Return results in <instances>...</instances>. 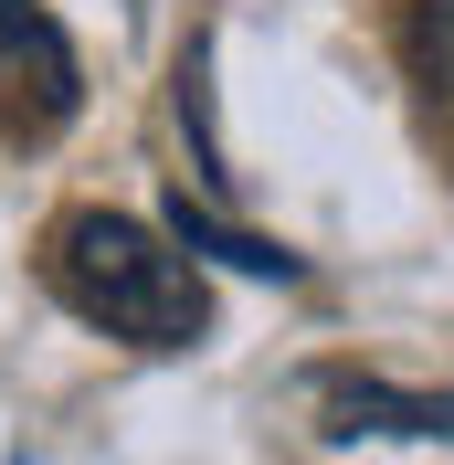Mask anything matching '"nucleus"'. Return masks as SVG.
Masks as SVG:
<instances>
[{"label": "nucleus", "instance_id": "3", "mask_svg": "<svg viewBox=\"0 0 454 465\" xmlns=\"http://www.w3.org/2000/svg\"><path fill=\"white\" fill-rule=\"evenodd\" d=\"M339 434H444L454 444V402H423V391H380V381H349L339 391Z\"/></svg>", "mask_w": 454, "mask_h": 465}, {"label": "nucleus", "instance_id": "4", "mask_svg": "<svg viewBox=\"0 0 454 465\" xmlns=\"http://www.w3.org/2000/svg\"><path fill=\"white\" fill-rule=\"evenodd\" d=\"M170 232L191 243V254H222V264H243V275H296V254H285V243H254V232H222V223H212L201 202H180V212H170Z\"/></svg>", "mask_w": 454, "mask_h": 465}, {"label": "nucleus", "instance_id": "5", "mask_svg": "<svg viewBox=\"0 0 454 465\" xmlns=\"http://www.w3.org/2000/svg\"><path fill=\"white\" fill-rule=\"evenodd\" d=\"M412 64H423V85L454 95V0H423L412 11Z\"/></svg>", "mask_w": 454, "mask_h": 465}, {"label": "nucleus", "instance_id": "2", "mask_svg": "<svg viewBox=\"0 0 454 465\" xmlns=\"http://www.w3.org/2000/svg\"><path fill=\"white\" fill-rule=\"evenodd\" d=\"M74 43L43 0H0V127L11 138H54L74 116Z\"/></svg>", "mask_w": 454, "mask_h": 465}, {"label": "nucleus", "instance_id": "1", "mask_svg": "<svg viewBox=\"0 0 454 465\" xmlns=\"http://www.w3.org/2000/svg\"><path fill=\"white\" fill-rule=\"evenodd\" d=\"M54 286L85 328L127 349H201L212 339V286L180 232H148L138 212H64L54 223Z\"/></svg>", "mask_w": 454, "mask_h": 465}]
</instances>
